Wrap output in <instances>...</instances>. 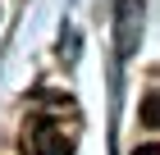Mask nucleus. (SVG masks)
I'll return each mask as SVG.
<instances>
[{"instance_id":"f03ea898","label":"nucleus","mask_w":160,"mask_h":155,"mask_svg":"<svg viewBox=\"0 0 160 155\" xmlns=\"http://www.w3.org/2000/svg\"><path fill=\"white\" fill-rule=\"evenodd\" d=\"M142 119H147V128H156V119H160V96H156V91H147V105H142Z\"/></svg>"},{"instance_id":"f257e3e1","label":"nucleus","mask_w":160,"mask_h":155,"mask_svg":"<svg viewBox=\"0 0 160 155\" xmlns=\"http://www.w3.org/2000/svg\"><path fill=\"white\" fill-rule=\"evenodd\" d=\"M69 151H73V146H69V137L41 119V123H37V155H69Z\"/></svg>"},{"instance_id":"7ed1b4c3","label":"nucleus","mask_w":160,"mask_h":155,"mask_svg":"<svg viewBox=\"0 0 160 155\" xmlns=\"http://www.w3.org/2000/svg\"><path fill=\"white\" fill-rule=\"evenodd\" d=\"M133 155H160V146H156V142H151V146H137Z\"/></svg>"}]
</instances>
